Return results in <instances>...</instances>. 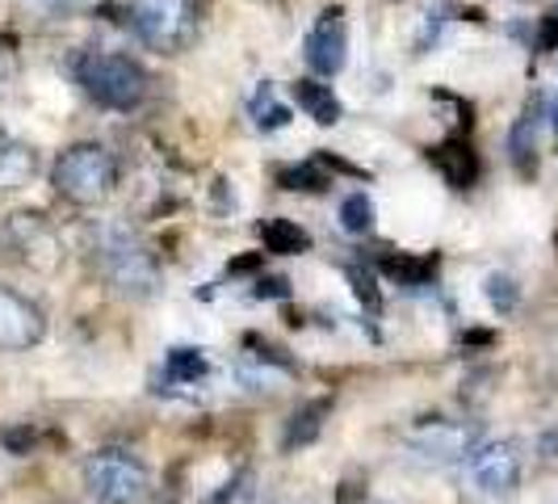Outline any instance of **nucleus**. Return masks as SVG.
<instances>
[{
  "label": "nucleus",
  "mask_w": 558,
  "mask_h": 504,
  "mask_svg": "<svg viewBox=\"0 0 558 504\" xmlns=\"http://www.w3.org/2000/svg\"><path fill=\"white\" fill-rule=\"evenodd\" d=\"M51 181H56L59 197H68L76 206H97L118 185V160L101 143H76L56 160Z\"/></svg>",
  "instance_id": "obj_3"
},
{
  "label": "nucleus",
  "mask_w": 558,
  "mask_h": 504,
  "mask_svg": "<svg viewBox=\"0 0 558 504\" xmlns=\"http://www.w3.org/2000/svg\"><path fill=\"white\" fill-rule=\"evenodd\" d=\"M303 56L315 76H336L349 59V29H344V13L328 9L319 13V22L311 26L307 43H303Z\"/></svg>",
  "instance_id": "obj_6"
},
{
  "label": "nucleus",
  "mask_w": 558,
  "mask_h": 504,
  "mask_svg": "<svg viewBox=\"0 0 558 504\" xmlns=\"http://www.w3.org/2000/svg\"><path fill=\"white\" fill-rule=\"evenodd\" d=\"M278 181L286 190H324V185H328V172L319 168V160H307V165L281 168Z\"/></svg>",
  "instance_id": "obj_20"
},
{
  "label": "nucleus",
  "mask_w": 558,
  "mask_h": 504,
  "mask_svg": "<svg viewBox=\"0 0 558 504\" xmlns=\"http://www.w3.org/2000/svg\"><path fill=\"white\" fill-rule=\"evenodd\" d=\"M34 172H38V152H34L26 140L0 131V194L29 185Z\"/></svg>",
  "instance_id": "obj_11"
},
{
  "label": "nucleus",
  "mask_w": 558,
  "mask_h": 504,
  "mask_svg": "<svg viewBox=\"0 0 558 504\" xmlns=\"http://www.w3.org/2000/svg\"><path fill=\"white\" fill-rule=\"evenodd\" d=\"M76 81L81 88L106 110H135L147 97V72L131 56H113V51H88L76 63Z\"/></svg>",
  "instance_id": "obj_1"
},
{
  "label": "nucleus",
  "mask_w": 558,
  "mask_h": 504,
  "mask_svg": "<svg viewBox=\"0 0 558 504\" xmlns=\"http://www.w3.org/2000/svg\"><path fill=\"white\" fill-rule=\"evenodd\" d=\"M550 113H555V131H558V101H555V110H550Z\"/></svg>",
  "instance_id": "obj_23"
},
{
  "label": "nucleus",
  "mask_w": 558,
  "mask_h": 504,
  "mask_svg": "<svg viewBox=\"0 0 558 504\" xmlns=\"http://www.w3.org/2000/svg\"><path fill=\"white\" fill-rule=\"evenodd\" d=\"M131 26L147 47H177L190 26V0H131Z\"/></svg>",
  "instance_id": "obj_5"
},
{
  "label": "nucleus",
  "mask_w": 558,
  "mask_h": 504,
  "mask_svg": "<svg viewBox=\"0 0 558 504\" xmlns=\"http://www.w3.org/2000/svg\"><path fill=\"white\" fill-rule=\"evenodd\" d=\"M101 265H106V278L113 281V290H122L131 299H147L156 290V261L126 231H110L101 240Z\"/></svg>",
  "instance_id": "obj_4"
},
{
  "label": "nucleus",
  "mask_w": 558,
  "mask_h": 504,
  "mask_svg": "<svg viewBox=\"0 0 558 504\" xmlns=\"http://www.w3.org/2000/svg\"><path fill=\"white\" fill-rule=\"evenodd\" d=\"M537 47H542V51H558V13H546V17H542Z\"/></svg>",
  "instance_id": "obj_22"
},
{
  "label": "nucleus",
  "mask_w": 558,
  "mask_h": 504,
  "mask_svg": "<svg viewBox=\"0 0 558 504\" xmlns=\"http://www.w3.org/2000/svg\"><path fill=\"white\" fill-rule=\"evenodd\" d=\"M340 227H344L349 236H365V231L374 227V202L365 194H349L340 202Z\"/></svg>",
  "instance_id": "obj_18"
},
{
  "label": "nucleus",
  "mask_w": 558,
  "mask_h": 504,
  "mask_svg": "<svg viewBox=\"0 0 558 504\" xmlns=\"http://www.w3.org/2000/svg\"><path fill=\"white\" fill-rule=\"evenodd\" d=\"M43 333H47L43 311L0 286V349H29L43 340Z\"/></svg>",
  "instance_id": "obj_8"
},
{
  "label": "nucleus",
  "mask_w": 558,
  "mask_h": 504,
  "mask_svg": "<svg viewBox=\"0 0 558 504\" xmlns=\"http://www.w3.org/2000/svg\"><path fill=\"white\" fill-rule=\"evenodd\" d=\"M84 488L97 504H147L151 501V471L131 449H97L84 463Z\"/></svg>",
  "instance_id": "obj_2"
},
{
  "label": "nucleus",
  "mask_w": 558,
  "mask_h": 504,
  "mask_svg": "<svg viewBox=\"0 0 558 504\" xmlns=\"http://www.w3.org/2000/svg\"><path fill=\"white\" fill-rule=\"evenodd\" d=\"M165 374L172 379V383H197V379L206 374V358H202V349H190V345L168 349Z\"/></svg>",
  "instance_id": "obj_17"
},
{
  "label": "nucleus",
  "mask_w": 558,
  "mask_h": 504,
  "mask_svg": "<svg viewBox=\"0 0 558 504\" xmlns=\"http://www.w3.org/2000/svg\"><path fill=\"white\" fill-rule=\"evenodd\" d=\"M433 269H437L433 256H387V274L408 281V286H424V281L433 278Z\"/></svg>",
  "instance_id": "obj_19"
},
{
  "label": "nucleus",
  "mask_w": 558,
  "mask_h": 504,
  "mask_svg": "<svg viewBox=\"0 0 558 504\" xmlns=\"http://www.w3.org/2000/svg\"><path fill=\"white\" fill-rule=\"evenodd\" d=\"M290 93H294L299 110L307 113V118H315L319 127H336V122H340V101H336L332 84L294 81V84H290Z\"/></svg>",
  "instance_id": "obj_13"
},
{
  "label": "nucleus",
  "mask_w": 558,
  "mask_h": 504,
  "mask_svg": "<svg viewBox=\"0 0 558 504\" xmlns=\"http://www.w3.org/2000/svg\"><path fill=\"white\" fill-rule=\"evenodd\" d=\"M260 240H265V252H278V256H299V252L311 249V236L290 219H265Z\"/></svg>",
  "instance_id": "obj_14"
},
{
  "label": "nucleus",
  "mask_w": 558,
  "mask_h": 504,
  "mask_svg": "<svg viewBox=\"0 0 558 504\" xmlns=\"http://www.w3.org/2000/svg\"><path fill=\"white\" fill-rule=\"evenodd\" d=\"M324 417H328V399H315V404H307V408H299V412L290 417V424H286V449L315 442L319 429H324Z\"/></svg>",
  "instance_id": "obj_15"
},
{
  "label": "nucleus",
  "mask_w": 558,
  "mask_h": 504,
  "mask_svg": "<svg viewBox=\"0 0 558 504\" xmlns=\"http://www.w3.org/2000/svg\"><path fill=\"white\" fill-rule=\"evenodd\" d=\"M487 299H492V308L508 315V311L521 303V286L508 278V274H492L487 278Z\"/></svg>",
  "instance_id": "obj_21"
},
{
  "label": "nucleus",
  "mask_w": 558,
  "mask_h": 504,
  "mask_svg": "<svg viewBox=\"0 0 558 504\" xmlns=\"http://www.w3.org/2000/svg\"><path fill=\"white\" fill-rule=\"evenodd\" d=\"M248 113H252V122H256V131H281V127L290 122V110H286L278 97H274V88H269V84H265V88L252 97Z\"/></svg>",
  "instance_id": "obj_16"
},
{
  "label": "nucleus",
  "mask_w": 558,
  "mask_h": 504,
  "mask_svg": "<svg viewBox=\"0 0 558 504\" xmlns=\"http://www.w3.org/2000/svg\"><path fill=\"white\" fill-rule=\"evenodd\" d=\"M412 446L424 454V458H437V463H453L462 454H471V433L462 424H446V420H433L424 424L420 433H412Z\"/></svg>",
  "instance_id": "obj_9"
},
{
  "label": "nucleus",
  "mask_w": 558,
  "mask_h": 504,
  "mask_svg": "<svg viewBox=\"0 0 558 504\" xmlns=\"http://www.w3.org/2000/svg\"><path fill=\"white\" fill-rule=\"evenodd\" d=\"M537 131H542V106L530 101L521 110V118L512 122V131H508V160L521 177L537 172Z\"/></svg>",
  "instance_id": "obj_10"
},
{
  "label": "nucleus",
  "mask_w": 558,
  "mask_h": 504,
  "mask_svg": "<svg viewBox=\"0 0 558 504\" xmlns=\"http://www.w3.org/2000/svg\"><path fill=\"white\" fill-rule=\"evenodd\" d=\"M428 156H433V165H437V172L446 177V181L453 185V190H466V185H475V177H478V156L471 152V143L446 140L441 147H433Z\"/></svg>",
  "instance_id": "obj_12"
},
{
  "label": "nucleus",
  "mask_w": 558,
  "mask_h": 504,
  "mask_svg": "<svg viewBox=\"0 0 558 504\" xmlns=\"http://www.w3.org/2000/svg\"><path fill=\"white\" fill-rule=\"evenodd\" d=\"M471 479H475L478 492H487V496L517 492V483H521V454H517V446H508V442L478 446L471 454Z\"/></svg>",
  "instance_id": "obj_7"
}]
</instances>
